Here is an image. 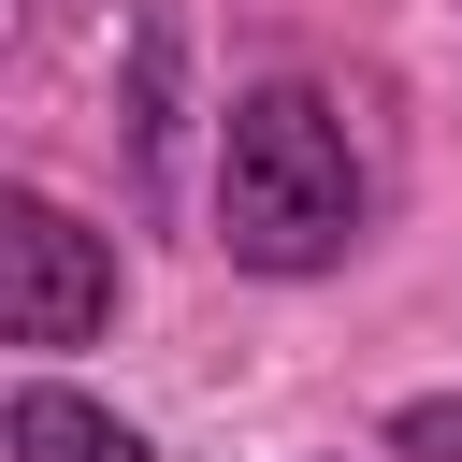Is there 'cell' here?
Listing matches in <instances>:
<instances>
[{
	"label": "cell",
	"instance_id": "7a4b0ae2",
	"mask_svg": "<svg viewBox=\"0 0 462 462\" xmlns=\"http://www.w3.org/2000/svg\"><path fill=\"white\" fill-rule=\"evenodd\" d=\"M101 318H116L101 231L58 217L43 188H14V202H0V332H14V346H87Z\"/></svg>",
	"mask_w": 462,
	"mask_h": 462
},
{
	"label": "cell",
	"instance_id": "3957f363",
	"mask_svg": "<svg viewBox=\"0 0 462 462\" xmlns=\"http://www.w3.org/2000/svg\"><path fill=\"white\" fill-rule=\"evenodd\" d=\"M0 433H14V462H159V448H144L116 404H87V390H58V375H29Z\"/></svg>",
	"mask_w": 462,
	"mask_h": 462
},
{
	"label": "cell",
	"instance_id": "277c9868",
	"mask_svg": "<svg viewBox=\"0 0 462 462\" xmlns=\"http://www.w3.org/2000/svg\"><path fill=\"white\" fill-rule=\"evenodd\" d=\"M390 462H462V390L404 404V419H390Z\"/></svg>",
	"mask_w": 462,
	"mask_h": 462
},
{
	"label": "cell",
	"instance_id": "6da1fadb",
	"mask_svg": "<svg viewBox=\"0 0 462 462\" xmlns=\"http://www.w3.org/2000/svg\"><path fill=\"white\" fill-rule=\"evenodd\" d=\"M361 231V159H346V116L274 72L217 116V245L245 274H332Z\"/></svg>",
	"mask_w": 462,
	"mask_h": 462
}]
</instances>
